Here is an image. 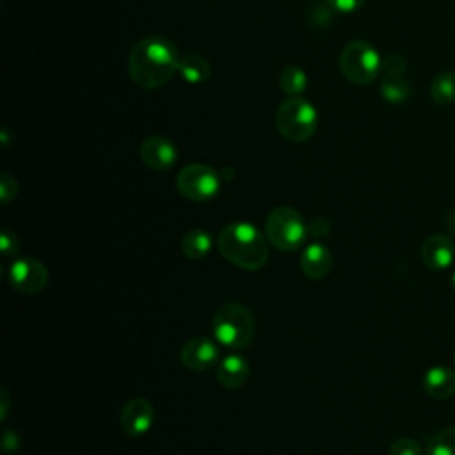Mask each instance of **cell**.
Listing matches in <instances>:
<instances>
[{"label": "cell", "mask_w": 455, "mask_h": 455, "mask_svg": "<svg viewBox=\"0 0 455 455\" xmlns=\"http://www.w3.org/2000/svg\"><path fill=\"white\" fill-rule=\"evenodd\" d=\"M178 52L164 37L151 36L137 41L128 55L132 80L142 89H158L178 73Z\"/></svg>", "instance_id": "cell-1"}, {"label": "cell", "mask_w": 455, "mask_h": 455, "mask_svg": "<svg viewBox=\"0 0 455 455\" xmlns=\"http://www.w3.org/2000/svg\"><path fill=\"white\" fill-rule=\"evenodd\" d=\"M217 247L224 259L243 270H258L268 259L267 236L249 222L226 226L217 236Z\"/></svg>", "instance_id": "cell-2"}, {"label": "cell", "mask_w": 455, "mask_h": 455, "mask_svg": "<svg viewBox=\"0 0 455 455\" xmlns=\"http://www.w3.org/2000/svg\"><path fill=\"white\" fill-rule=\"evenodd\" d=\"M212 331L219 345L238 350L251 343L256 323L254 316L243 304L228 302L213 313Z\"/></svg>", "instance_id": "cell-3"}, {"label": "cell", "mask_w": 455, "mask_h": 455, "mask_svg": "<svg viewBox=\"0 0 455 455\" xmlns=\"http://www.w3.org/2000/svg\"><path fill=\"white\" fill-rule=\"evenodd\" d=\"M316 108L300 96L284 100L275 112V126L290 142H306L316 130Z\"/></svg>", "instance_id": "cell-4"}, {"label": "cell", "mask_w": 455, "mask_h": 455, "mask_svg": "<svg viewBox=\"0 0 455 455\" xmlns=\"http://www.w3.org/2000/svg\"><path fill=\"white\" fill-rule=\"evenodd\" d=\"M341 75L357 85L371 84L382 71V59L373 44L363 39H355L345 44L339 53Z\"/></svg>", "instance_id": "cell-5"}, {"label": "cell", "mask_w": 455, "mask_h": 455, "mask_svg": "<svg viewBox=\"0 0 455 455\" xmlns=\"http://www.w3.org/2000/svg\"><path fill=\"white\" fill-rule=\"evenodd\" d=\"M265 236L277 251L291 252L304 243L307 226L297 210L290 206H277L267 215Z\"/></svg>", "instance_id": "cell-6"}, {"label": "cell", "mask_w": 455, "mask_h": 455, "mask_svg": "<svg viewBox=\"0 0 455 455\" xmlns=\"http://www.w3.org/2000/svg\"><path fill=\"white\" fill-rule=\"evenodd\" d=\"M176 187L183 197L201 203L217 196L220 178L217 171L206 164H188L178 172Z\"/></svg>", "instance_id": "cell-7"}, {"label": "cell", "mask_w": 455, "mask_h": 455, "mask_svg": "<svg viewBox=\"0 0 455 455\" xmlns=\"http://www.w3.org/2000/svg\"><path fill=\"white\" fill-rule=\"evenodd\" d=\"M9 281L20 293H39L48 283V270L37 259L21 258L9 267Z\"/></svg>", "instance_id": "cell-8"}, {"label": "cell", "mask_w": 455, "mask_h": 455, "mask_svg": "<svg viewBox=\"0 0 455 455\" xmlns=\"http://www.w3.org/2000/svg\"><path fill=\"white\" fill-rule=\"evenodd\" d=\"M180 361L192 371H206L219 363V347L208 336H194L181 347Z\"/></svg>", "instance_id": "cell-9"}, {"label": "cell", "mask_w": 455, "mask_h": 455, "mask_svg": "<svg viewBox=\"0 0 455 455\" xmlns=\"http://www.w3.org/2000/svg\"><path fill=\"white\" fill-rule=\"evenodd\" d=\"M155 421V409L146 398H132L121 411V427L124 434L140 437L149 432Z\"/></svg>", "instance_id": "cell-10"}, {"label": "cell", "mask_w": 455, "mask_h": 455, "mask_svg": "<svg viewBox=\"0 0 455 455\" xmlns=\"http://www.w3.org/2000/svg\"><path fill=\"white\" fill-rule=\"evenodd\" d=\"M139 155L144 165L153 171H167L178 160V151L174 144L169 139L160 135H153L142 140L139 148Z\"/></svg>", "instance_id": "cell-11"}, {"label": "cell", "mask_w": 455, "mask_h": 455, "mask_svg": "<svg viewBox=\"0 0 455 455\" xmlns=\"http://www.w3.org/2000/svg\"><path fill=\"white\" fill-rule=\"evenodd\" d=\"M455 247L450 236L443 233L430 235L421 245V259L428 268L443 270L453 261Z\"/></svg>", "instance_id": "cell-12"}, {"label": "cell", "mask_w": 455, "mask_h": 455, "mask_svg": "<svg viewBox=\"0 0 455 455\" xmlns=\"http://www.w3.org/2000/svg\"><path fill=\"white\" fill-rule=\"evenodd\" d=\"M249 363L240 354H228L217 363V380L226 389H238L242 387L249 379Z\"/></svg>", "instance_id": "cell-13"}, {"label": "cell", "mask_w": 455, "mask_h": 455, "mask_svg": "<svg viewBox=\"0 0 455 455\" xmlns=\"http://www.w3.org/2000/svg\"><path fill=\"white\" fill-rule=\"evenodd\" d=\"M332 268L331 251L318 242L309 243L300 254V270L309 279H323Z\"/></svg>", "instance_id": "cell-14"}, {"label": "cell", "mask_w": 455, "mask_h": 455, "mask_svg": "<svg viewBox=\"0 0 455 455\" xmlns=\"http://www.w3.org/2000/svg\"><path fill=\"white\" fill-rule=\"evenodd\" d=\"M423 389L430 398H450L455 395V370L448 366H432L423 377Z\"/></svg>", "instance_id": "cell-15"}, {"label": "cell", "mask_w": 455, "mask_h": 455, "mask_svg": "<svg viewBox=\"0 0 455 455\" xmlns=\"http://www.w3.org/2000/svg\"><path fill=\"white\" fill-rule=\"evenodd\" d=\"M178 73L188 84H203V82L208 80L212 69H210V64L206 62L204 57L190 53V55L180 59Z\"/></svg>", "instance_id": "cell-16"}, {"label": "cell", "mask_w": 455, "mask_h": 455, "mask_svg": "<svg viewBox=\"0 0 455 455\" xmlns=\"http://www.w3.org/2000/svg\"><path fill=\"white\" fill-rule=\"evenodd\" d=\"M380 94L387 103L400 105L411 98L412 87L402 75H384L380 82Z\"/></svg>", "instance_id": "cell-17"}, {"label": "cell", "mask_w": 455, "mask_h": 455, "mask_svg": "<svg viewBox=\"0 0 455 455\" xmlns=\"http://www.w3.org/2000/svg\"><path fill=\"white\" fill-rule=\"evenodd\" d=\"M181 252L190 259L204 258L212 249V236L204 229H192L183 235L180 242Z\"/></svg>", "instance_id": "cell-18"}, {"label": "cell", "mask_w": 455, "mask_h": 455, "mask_svg": "<svg viewBox=\"0 0 455 455\" xmlns=\"http://www.w3.org/2000/svg\"><path fill=\"white\" fill-rule=\"evenodd\" d=\"M430 98L437 105H450L455 101V71H441L430 84Z\"/></svg>", "instance_id": "cell-19"}, {"label": "cell", "mask_w": 455, "mask_h": 455, "mask_svg": "<svg viewBox=\"0 0 455 455\" xmlns=\"http://www.w3.org/2000/svg\"><path fill=\"white\" fill-rule=\"evenodd\" d=\"M427 455H455V427H446L427 437Z\"/></svg>", "instance_id": "cell-20"}, {"label": "cell", "mask_w": 455, "mask_h": 455, "mask_svg": "<svg viewBox=\"0 0 455 455\" xmlns=\"http://www.w3.org/2000/svg\"><path fill=\"white\" fill-rule=\"evenodd\" d=\"M279 85L283 89V92L288 94V98L291 96H300L306 91L307 85V76L304 73L302 68L299 66H288L281 71L279 76Z\"/></svg>", "instance_id": "cell-21"}, {"label": "cell", "mask_w": 455, "mask_h": 455, "mask_svg": "<svg viewBox=\"0 0 455 455\" xmlns=\"http://www.w3.org/2000/svg\"><path fill=\"white\" fill-rule=\"evenodd\" d=\"M389 455H421V444L411 437H400L391 443Z\"/></svg>", "instance_id": "cell-22"}, {"label": "cell", "mask_w": 455, "mask_h": 455, "mask_svg": "<svg viewBox=\"0 0 455 455\" xmlns=\"http://www.w3.org/2000/svg\"><path fill=\"white\" fill-rule=\"evenodd\" d=\"M405 69H407V60L398 53H391L382 60L384 75H403Z\"/></svg>", "instance_id": "cell-23"}, {"label": "cell", "mask_w": 455, "mask_h": 455, "mask_svg": "<svg viewBox=\"0 0 455 455\" xmlns=\"http://www.w3.org/2000/svg\"><path fill=\"white\" fill-rule=\"evenodd\" d=\"M0 242H2V252H4L5 256L16 254L18 249H20V240H18L16 233H12V231H9V229H4V231H2Z\"/></svg>", "instance_id": "cell-24"}, {"label": "cell", "mask_w": 455, "mask_h": 455, "mask_svg": "<svg viewBox=\"0 0 455 455\" xmlns=\"http://www.w3.org/2000/svg\"><path fill=\"white\" fill-rule=\"evenodd\" d=\"M16 180L11 178L9 174H2L0 178V197H2V203H9L14 196H16Z\"/></svg>", "instance_id": "cell-25"}, {"label": "cell", "mask_w": 455, "mask_h": 455, "mask_svg": "<svg viewBox=\"0 0 455 455\" xmlns=\"http://www.w3.org/2000/svg\"><path fill=\"white\" fill-rule=\"evenodd\" d=\"M366 0H329V4L332 5L334 11L338 12H343V14H350V12H355L357 9L363 7Z\"/></svg>", "instance_id": "cell-26"}, {"label": "cell", "mask_w": 455, "mask_h": 455, "mask_svg": "<svg viewBox=\"0 0 455 455\" xmlns=\"http://www.w3.org/2000/svg\"><path fill=\"white\" fill-rule=\"evenodd\" d=\"M307 235H313L315 238H323L329 235V220L323 217H316L307 226Z\"/></svg>", "instance_id": "cell-27"}, {"label": "cell", "mask_w": 455, "mask_h": 455, "mask_svg": "<svg viewBox=\"0 0 455 455\" xmlns=\"http://www.w3.org/2000/svg\"><path fill=\"white\" fill-rule=\"evenodd\" d=\"M4 450L7 451V453H11V451H16L18 448H20V439H18V435H16V432H11V430H5L4 432Z\"/></svg>", "instance_id": "cell-28"}, {"label": "cell", "mask_w": 455, "mask_h": 455, "mask_svg": "<svg viewBox=\"0 0 455 455\" xmlns=\"http://www.w3.org/2000/svg\"><path fill=\"white\" fill-rule=\"evenodd\" d=\"M448 226H450V229L455 233V210L450 213V219H448Z\"/></svg>", "instance_id": "cell-29"}, {"label": "cell", "mask_w": 455, "mask_h": 455, "mask_svg": "<svg viewBox=\"0 0 455 455\" xmlns=\"http://www.w3.org/2000/svg\"><path fill=\"white\" fill-rule=\"evenodd\" d=\"M451 284H453V288H455V274H453V277H451Z\"/></svg>", "instance_id": "cell-30"}, {"label": "cell", "mask_w": 455, "mask_h": 455, "mask_svg": "<svg viewBox=\"0 0 455 455\" xmlns=\"http://www.w3.org/2000/svg\"><path fill=\"white\" fill-rule=\"evenodd\" d=\"M453 363H455V352H453Z\"/></svg>", "instance_id": "cell-31"}]
</instances>
